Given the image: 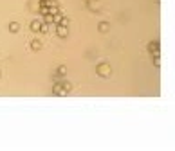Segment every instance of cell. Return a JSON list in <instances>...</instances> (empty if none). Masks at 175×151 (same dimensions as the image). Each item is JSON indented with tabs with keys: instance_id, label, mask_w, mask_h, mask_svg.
Masks as SVG:
<instances>
[{
	"instance_id": "cell-5",
	"label": "cell",
	"mask_w": 175,
	"mask_h": 151,
	"mask_svg": "<svg viewBox=\"0 0 175 151\" xmlns=\"http://www.w3.org/2000/svg\"><path fill=\"white\" fill-rule=\"evenodd\" d=\"M85 2H87V7L90 11H99V2L97 0H85Z\"/></svg>"
},
{
	"instance_id": "cell-2",
	"label": "cell",
	"mask_w": 175,
	"mask_h": 151,
	"mask_svg": "<svg viewBox=\"0 0 175 151\" xmlns=\"http://www.w3.org/2000/svg\"><path fill=\"white\" fill-rule=\"evenodd\" d=\"M53 94H54V95H60V97H65V95L69 94V92L63 88L61 81H56V83H54V86H53Z\"/></svg>"
},
{
	"instance_id": "cell-12",
	"label": "cell",
	"mask_w": 175,
	"mask_h": 151,
	"mask_svg": "<svg viewBox=\"0 0 175 151\" xmlns=\"http://www.w3.org/2000/svg\"><path fill=\"white\" fill-rule=\"evenodd\" d=\"M47 31H49V23H45V22H43V23H42V27H40V33H47Z\"/></svg>"
},
{
	"instance_id": "cell-7",
	"label": "cell",
	"mask_w": 175,
	"mask_h": 151,
	"mask_svg": "<svg viewBox=\"0 0 175 151\" xmlns=\"http://www.w3.org/2000/svg\"><path fill=\"white\" fill-rule=\"evenodd\" d=\"M20 31V23L18 22H11L9 23V33H18Z\"/></svg>"
},
{
	"instance_id": "cell-4",
	"label": "cell",
	"mask_w": 175,
	"mask_h": 151,
	"mask_svg": "<svg viewBox=\"0 0 175 151\" xmlns=\"http://www.w3.org/2000/svg\"><path fill=\"white\" fill-rule=\"evenodd\" d=\"M42 23H43V20H33V22H31V25H29V27H31V31H33V33H40V27H42Z\"/></svg>"
},
{
	"instance_id": "cell-9",
	"label": "cell",
	"mask_w": 175,
	"mask_h": 151,
	"mask_svg": "<svg viewBox=\"0 0 175 151\" xmlns=\"http://www.w3.org/2000/svg\"><path fill=\"white\" fill-rule=\"evenodd\" d=\"M43 22H45V23H54V15H51V13L45 15V16H43Z\"/></svg>"
},
{
	"instance_id": "cell-1",
	"label": "cell",
	"mask_w": 175,
	"mask_h": 151,
	"mask_svg": "<svg viewBox=\"0 0 175 151\" xmlns=\"http://www.w3.org/2000/svg\"><path fill=\"white\" fill-rule=\"evenodd\" d=\"M96 72H97V76H101V77H108L110 72H112V67H110L108 63H101V65L96 67Z\"/></svg>"
},
{
	"instance_id": "cell-3",
	"label": "cell",
	"mask_w": 175,
	"mask_h": 151,
	"mask_svg": "<svg viewBox=\"0 0 175 151\" xmlns=\"http://www.w3.org/2000/svg\"><path fill=\"white\" fill-rule=\"evenodd\" d=\"M56 34L60 38H67L69 36V27L67 25H56Z\"/></svg>"
},
{
	"instance_id": "cell-6",
	"label": "cell",
	"mask_w": 175,
	"mask_h": 151,
	"mask_svg": "<svg viewBox=\"0 0 175 151\" xmlns=\"http://www.w3.org/2000/svg\"><path fill=\"white\" fill-rule=\"evenodd\" d=\"M31 49H33L35 52H38L40 49H42V41H40L38 38H35V40L31 41Z\"/></svg>"
},
{
	"instance_id": "cell-8",
	"label": "cell",
	"mask_w": 175,
	"mask_h": 151,
	"mask_svg": "<svg viewBox=\"0 0 175 151\" xmlns=\"http://www.w3.org/2000/svg\"><path fill=\"white\" fill-rule=\"evenodd\" d=\"M108 29H110V25H108L107 22H101V23H99V31H101V33H107Z\"/></svg>"
},
{
	"instance_id": "cell-10",
	"label": "cell",
	"mask_w": 175,
	"mask_h": 151,
	"mask_svg": "<svg viewBox=\"0 0 175 151\" xmlns=\"http://www.w3.org/2000/svg\"><path fill=\"white\" fill-rule=\"evenodd\" d=\"M40 15H42V16H45V15H49V13H51V11H49V7H47V5H40Z\"/></svg>"
},
{
	"instance_id": "cell-13",
	"label": "cell",
	"mask_w": 175,
	"mask_h": 151,
	"mask_svg": "<svg viewBox=\"0 0 175 151\" xmlns=\"http://www.w3.org/2000/svg\"><path fill=\"white\" fill-rule=\"evenodd\" d=\"M61 85H63V88H65L67 92H71V88H72V85H71V83H67V81H61Z\"/></svg>"
},
{
	"instance_id": "cell-11",
	"label": "cell",
	"mask_w": 175,
	"mask_h": 151,
	"mask_svg": "<svg viewBox=\"0 0 175 151\" xmlns=\"http://www.w3.org/2000/svg\"><path fill=\"white\" fill-rule=\"evenodd\" d=\"M61 20H63V13L60 11V13H56V15H54V23L58 25V23H60V22H61Z\"/></svg>"
},
{
	"instance_id": "cell-15",
	"label": "cell",
	"mask_w": 175,
	"mask_h": 151,
	"mask_svg": "<svg viewBox=\"0 0 175 151\" xmlns=\"http://www.w3.org/2000/svg\"><path fill=\"white\" fill-rule=\"evenodd\" d=\"M58 25H67V27H69V18H65V16H63V20L60 22Z\"/></svg>"
},
{
	"instance_id": "cell-14",
	"label": "cell",
	"mask_w": 175,
	"mask_h": 151,
	"mask_svg": "<svg viewBox=\"0 0 175 151\" xmlns=\"http://www.w3.org/2000/svg\"><path fill=\"white\" fill-rule=\"evenodd\" d=\"M58 74L60 76H65V74H67V68H65V67H58Z\"/></svg>"
}]
</instances>
